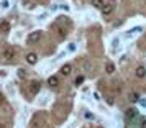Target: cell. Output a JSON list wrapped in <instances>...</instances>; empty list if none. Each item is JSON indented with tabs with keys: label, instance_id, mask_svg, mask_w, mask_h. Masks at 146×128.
Wrapping results in <instances>:
<instances>
[{
	"label": "cell",
	"instance_id": "e0dca14e",
	"mask_svg": "<svg viewBox=\"0 0 146 128\" xmlns=\"http://www.w3.org/2000/svg\"><path fill=\"white\" fill-rule=\"evenodd\" d=\"M59 36L61 38H64V36H66V31H64V30H59Z\"/></svg>",
	"mask_w": 146,
	"mask_h": 128
},
{
	"label": "cell",
	"instance_id": "5b68a950",
	"mask_svg": "<svg viewBox=\"0 0 146 128\" xmlns=\"http://www.w3.org/2000/svg\"><path fill=\"white\" fill-rule=\"evenodd\" d=\"M135 74H136V77H138V79H143V77L146 76V69L143 68V66H138V68H136V71H135Z\"/></svg>",
	"mask_w": 146,
	"mask_h": 128
},
{
	"label": "cell",
	"instance_id": "52a82bcc",
	"mask_svg": "<svg viewBox=\"0 0 146 128\" xmlns=\"http://www.w3.org/2000/svg\"><path fill=\"white\" fill-rule=\"evenodd\" d=\"M48 84H49L51 87H58V86H59V79H58V76H51V77L48 79Z\"/></svg>",
	"mask_w": 146,
	"mask_h": 128
},
{
	"label": "cell",
	"instance_id": "ac0fdd59",
	"mask_svg": "<svg viewBox=\"0 0 146 128\" xmlns=\"http://www.w3.org/2000/svg\"><path fill=\"white\" fill-rule=\"evenodd\" d=\"M76 49V44H69V51H74Z\"/></svg>",
	"mask_w": 146,
	"mask_h": 128
},
{
	"label": "cell",
	"instance_id": "4fadbf2b",
	"mask_svg": "<svg viewBox=\"0 0 146 128\" xmlns=\"http://www.w3.org/2000/svg\"><path fill=\"white\" fill-rule=\"evenodd\" d=\"M136 117V110L135 108H128L126 110V118H135Z\"/></svg>",
	"mask_w": 146,
	"mask_h": 128
},
{
	"label": "cell",
	"instance_id": "7a4b0ae2",
	"mask_svg": "<svg viewBox=\"0 0 146 128\" xmlns=\"http://www.w3.org/2000/svg\"><path fill=\"white\" fill-rule=\"evenodd\" d=\"M41 40V31H33V33L28 34V41L30 43H38Z\"/></svg>",
	"mask_w": 146,
	"mask_h": 128
},
{
	"label": "cell",
	"instance_id": "44dd1931",
	"mask_svg": "<svg viewBox=\"0 0 146 128\" xmlns=\"http://www.w3.org/2000/svg\"><path fill=\"white\" fill-rule=\"evenodd\" d=\"M2 100H3V95L0 94V102H2Z\"/></svg>",
	"mask_w": 146,
	"mask_h": 128
},
{
	"label": "cell",
	"instance_id": "ffe728a7",
	"mask_svg": "<svg viewBox=\"0 0 146 128\" xmlns=\"http://www.w3.org/2000/svg\"><path fill=\"white\" fill-rule=\"evenodd\" d=\"M141 128H146V120H143V125H141Z\"/></svg>",
	"mask_w": 146,
	"mask_h": 128
},
{
	"label": "cell",
	"instance_id": "6da1fadb",
	"mask_svg": "<svg viewBox=\"0 0 146 128\" xmlns=\"http://www.w3.org/2000/svg\"><path fill=\"white\" fill-rule=\"evenodd\" d=\"M40 89H41L40 82H31V84H30V87H28V90H30V94H31V95H36L38 92H40Z\"/></svg>",
	"mask_w": 146,
	"mask_h": 128
},
{
	"label": "cell",
	"instance_id": "d6986e66",
	"mask_svg": "<svg viewBox=\"0 0 146 128\" xmlns=\"http://www.w3.org/2000/svg\"><path fill=\"white\" fill-rule=\"evenodd\" d=\"M86 118H90V120H92V118H94V115H92V113H86Z\"/></svg>",
	"mask_w": 146,
	"mask_h": 128
},
{
	"label": "cell",
	"instance_id": "603a6c76",
	"mask_svg": "<svg viewBox=\"0 0 146 128\" xmlns=\"http://www.w3.org/2000/svg\"><path fill=\"white\" fill-rule=\"evenodd\" d=\"M23 2H28V0H23Z\"/></svg>",
	"mask_w": 146,
	"mask_h": 128
},
{
	"label": "cell",
	"instance_id": "9a60e30c",
	"mask_svg": "<svg viewBox=\"0 0 146 128\" xmlns=\"http://www.w3.org/2000/svg\"><path fill=\"white\" fill-rule=\"evenodd\" d=\"M25 74H27L25 69H18V76H20V77H25Z\"/></svg>",
	"mask_w": 146,
	"mask_h": 128
},
{
	"label": "cell",
	"instance_id": "5bb4252c",
	"mask_svg": "<svg viewBox=\"0 0 146 128\" xmlns=\"http://www.w3.org/2000/svg\"><path fill=\"white\" fill-rule=\"evenodd\" d=\"M82 82H84V76H77L76 81H74V84H76V86H80Z\"/></svg>",
	"mask_w": 146,
	"mask_h": 128
},
{
	"label": "cell",
	"instance_id": "30bf717a",
	"mask_svg": "<svg viewBox=\"0 0 146 128\" xmlns=\"http://www.w3.org/2000/svg\"><path fill=\"white\" fill-rule=\"evenodd\" d=\"M90 3H92V7H95V8H104V0H90Z\"/></svg>",
	"mask_w": 146,
	"mask_h": 128
},
{
	"label": "cell",
	"instance_id": "277c9868",
	"mask_svg": "<svg viewBox=\"0 0 146 128\" xmlns=\"http://www.w3.org/2000/svg\"><path fill=\"white\" fill-rule=\"evenodd\" d=\"M27 62L28 64H36V62H38V56L35 53H28L27 54Z\"/></svg>",
	"mask_w": 146,
	"mask_h": 128
},
{
	"label": "cell",
	"instance_id": "9c48e42d",
	"mask_svg": "<svg viewBox=\"0 0 146 128\" xmlns=\"http://www.w3.org/2000/svg\"><path fill=\"white\" fill-rule=\"evenodd\" d=\"M0 30H2L3 33H8V31H10V23H8V21H2V23H0Z\"/></svg>",
	"mask_w": 146,
	"mask_h": 128
},
{
	"label": "cell",
	"instance_id": "8fae6325",
	"mask_svg": "<svg viewBox=\"0 0 146 128\" xmlns=\"http://www.w3.org/2000/svg\"><path fill=\"white\" fill-rule=\"evenodd\" d=\"M105 72H107V74H113V72H115V66H113L112 62H107V66H105Z\"/></svg>",
	"mask_w": 146,
	"mask_h": 128
},
{
	"label": "cell",
	"instance_id": "7402d4cb",
	"mask_svg": "<svg viewBox=\"0 0 146 128\" xmlns=\"http://www.w3.org/2000/svg\"><path fill=\"white\" fill-rule=\"evenodd\" d=\"M0 128H3V125H2V123H0Z\"/></svg>",
	"mask_w": 146,
	"mask_h": 128
},
{
	"label": "cell",
	"instance_id": "8992f818",
	"mask_svg": "<svg viewBox=\"0 0 146 128\" xmlns=\"http://www.w3.org/2000/svg\"><path fill=\"white\" fill-rule=\"evenodd\" d=\"M71 72H72V66H71V64H64V66L61 68V74L62 76H69Z\"/></svg>",
	"mask_w": 146,
	"mask_h": 128
},
{
	"label": "cell",
	"instance_id": "7c38bea8",
	"mask_svg": "<svg viewBox=\"0 0 146 128\" xmlns=\"http://www.w3.org/2000/svg\"><path fill=\"white\" fill-rule=\"evenodd\" d=\"M128 99H130V102H133V103H135V102H139V95H138V92H131Z\"/></svg>",
	"mask_w": 146,
	"mask_h": 128
},
{
	"label": "cell",
	"instance_id": "ba28073f",
	"mask_svg": "<svg viewBox=\"0 0 146 128\" xmlns=\"http://www.w3.org/2000/svg\"><path fill=\"white\" fill-rule=\"evenodd\" d=\"M112 12H113V5H112V3L104 5V8H102V13H104V15H110Z\"/></svg>",
	"mask_w": 146,
	"mask_h": 128
},
{
	"label": "cell",
	"instance_id": "3957f363",
	"mask_svg": "<svg viewBox=\"0 0 146 128\" xmlns=\"http://www.w3.org/2000/svg\"><path fill=\"white\" fill-rule=\"evenodd\" d=\"M13 58H15V49H12V48H7V49L3 51V59L12 61Z\"/></svg>",
	"mask_w": 146,
	"mask_h": 128
},
{
	"label": "cell",
	"instance_id": "2e32d148",
	"mask_svg": "<svg viewBox=\"0 0 146 128\" xmlns=\"http://www.w3.org/2000/svg\"><path fill=\"white\" fill-rule=\"evenodd\" d=\"M8 7V2L7 0H3V2H2V8H7Z\"/></svg>",
	"mask_w": 146,
	"mask_h": 128
}]
</instances>
